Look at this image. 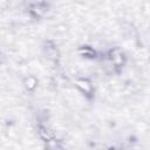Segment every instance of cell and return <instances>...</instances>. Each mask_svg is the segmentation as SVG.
Instances as JSON below:
<instances>
[{
	"instance_id": "obj_6",
	"label": "cell",
	"mask_w": 150,
	"mask_h": 150,
	"mask_svg": "<svg viewBox=\"0 0 150 150\" xmlns=\"http://www.w3.org/2000/svg\"><path fill=\"white\" fill-rule=\"evenodd\" d=\"M80 54L82 56H86V57H94L95 56V50L91 49L90 47H84V48L80 49Z\"/></svg>"
},
{
	"instance_id": "obj_7",
	"label": "cell",
	"mask_w": 150,
	"mask_h": 150,
	"mask_svg": "<svg viewBox=\"0 0 150 150\" xmlns=\"http://www.w3.org/2000/svg\"><path fill=\"white\" fill-rule=\"evenodd\" d=\"M110 150H115V149H110Z\"/></svg>"
},
{
	"instance_id": "obj_5",
	"label": "cell",
	"mask_w": 150,
	"mask_h": 150,
	"mask_svg": "<svg viewBox=\"0 0 150 150\" xmlns=\"http://www.w3.org/2000/svg\"><path fill=\"white\" fill-rule=\"evenodd\" d=\"M39 135H40V137L42 138V139H45L46 142H49V141H52L53 139V135L50 134V131L46 128V127H39Z\"/></svg>"
},
{
	"instance_id": "obj_3",
	"label": "cell",
	"mask_w": 150,
	"mask_h": 150,
	"mask_svg": "<svg viewBox=\"0 0 150 150\" xmlns=\"http://www.w3.org/2000/svg\"><path fill=\"white\" fill-rule=\"evenodd\" d=\"M29 9H30V13H32L33 15L40 16V15H42V14L45 13V11H46V4H43V2L33 4Z\"/></svg>"
},
{
	"instance_id": "obj_4",
	"label": "cell",
	"mask_w": 150,
	"mask_h": 150,
	"mask_svg": "<svg viewBox=\"0 0 150 150\" xmlns=\"http://www.w3.org/2000/svg\"><path fill=\"white\" fill-rule=\"evenodd\" d=\"M23 84H25V87H26V89L27 90H34L35 88H36V86H38V80H36V77L35 76H27L26 79H25V81H23Z\"/></svg>"
},
{
	"instance_id": "obj_2",
	"label": "cell",
	"mask_w": 150,
	"mask_h": 150,
	"mask_svg": "<svg viewBox=\"0 0 150 150\" xmlns=\"http://www.w3.org/2000/svg\"><path fill=\"white\" fill-rule=\"evenodd\" d=\"M109 56H110L111 62H112L115 66H122V64L124 63V56H123V54H122L118 49H112V50H110Z\"/></svg>"
},
{
	"instance_id": "obj_1",
	"label": "cell",
	"mask_w": 150,
	"mask_h": 150,
	"mask_svg": "<svg viewBox=\"0 0 150 150\" xmlns=\"http://www.w3.org/2000/svg\"><path fill=\"white\" fill-rule=\"evenodd\" d=\"M75 86L86 96H91L93 95V91H94L93 84L87 79H77V80H75Z\"/></svg>"
}]
</instances>
